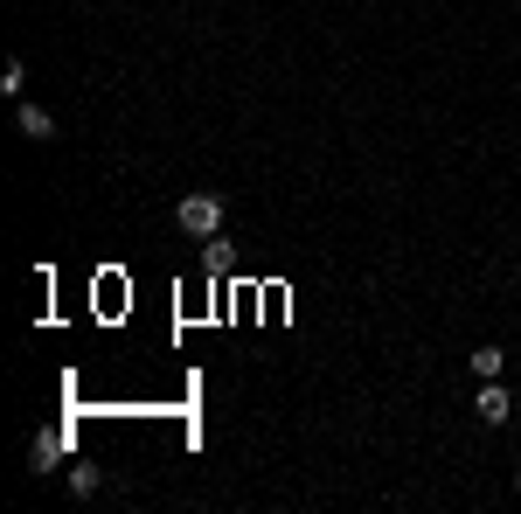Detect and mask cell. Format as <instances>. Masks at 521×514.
<instances>
[{
    "instance_id": "52a82bcc",
    "label": "cell",
    "mask_w": 521,
    "mask_h": 514,
    "mask_svg": "<svg viewBox=\"0 0 521 514\" xmlns=\"http://www.w3.org/2000/svg\"><path fill=\"white\" fill-rule=\"evenodd\" d=\"M515 487H521V466H515Z\"/></svg>"
},
{
    "instance_id": "277c9868",
    "label": "cell",
    "mask_w": 521,
    "mask_h": 514,
    "mask_svg": "<svg viewBox=\"0 0 521 514\" xmlns=\"http://www.w3.org/2000/svg\"><path fill=\"white\" fill-rule=\"evenodd\" d=\"M21 132H28V139H56V119H49L42 105H21Z\"/></svg>"
},
{
    "instance_id": "6da1fadb",
    "label": "cell",
    "mask_w": 521,
    "mask_h": 514,
    "mask_svg": "<svg viewBox=\"0 0 521 514\" xmlns=\"http://www.w3.org/2000/svg\"><path fill=\"white\" fill-rule=\"evenodd\" d=\"M174 216H181L188 237H216V230H223V195H181Z\"/></svg>"
},
{
    "instance_id": "8992f818",
    "label": "cell",
    "mask_w": 521,
    "mask_h": 514,
    "mask_svg": "<svg viewBox=\"0 0 521 514\" xmlns=\"http://www.w3.org/2000/svg\"><path fill=\"white\" fill-rule=\"evenodd\" d=\"M70 494L91 501V494H98V466H70Z\"/></svg>"
},
{
    "instance_id": "7a4b0ae2",
    "label": "cell",
    "mask_w": 521,
    "mask_h": 514,
    "mask_svg": "<svg viewBox=\"0 0 521 514\" xmlns=\"http://www.w3.org/2000/svg\"><path fill=\"white\" fill-rule=\"evenodd\" d=\"M473 410H480L487 424H508V417H515V403H508V389H501V376H494V383H480V403H473Z\"/></svg>"
},
{
    "instance_id": "3957f363",
    "label": "cell",
    "mask_w": 521,
    "mask_h": 514,
    "mask_svg": "<svg viewBox=\"0 0 521 514\" xmlns=\"http://www.w3.org/2000/svg\"><path fill=\"white\" fill-rule=\"evenodd\" d=\"M63 445H70V438H63V431H42V438H35V445H28V466H35V473H49V466H56V459H63Z\"/></svg>"
},
{
    "instance_id": "5b68a950",
    "label": "cell",
    "mask_w": 521,
    "mask_h": 514,
    "mask_svg": "<svg viewBox=\"0 0 521 514\" xmlns=\"http://www.w3.org/2000/svg\"><path fill=\"white\" fill-rule=\"evenodd\" d=\"M501 362H508L501 348H480V355H473V376H480V383H494V376H501Z\"/></svg>"
}]
</instances>
